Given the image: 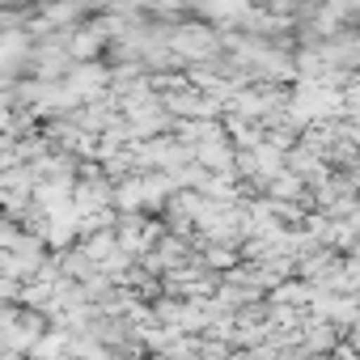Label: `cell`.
<instances>
[{
	"label": "cell",
	"mask_w": 360,
	"mask_h": 360,
	"mask_svg": "<svg viewBox=\"0 0 360 360\" xmlns=\"http://www.w3.org/2000/svg\"><path fill=\"white\" fill-rule=\"evenodd\" d=\"M22 47H26L22 34H5V39H0V68H9V64L22 56Z\"/></svg>",
	"instance_id": "6da1fadb"
}]
</instances>
